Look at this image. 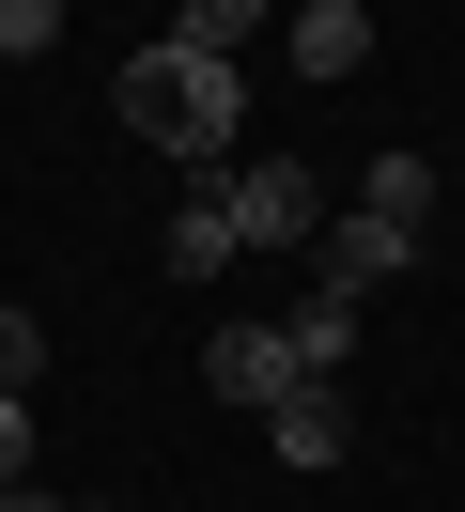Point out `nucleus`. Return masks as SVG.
Here are the masks:
<instances>
[{
	"label": "nucleus",
	"mask_w": 465,
	"mask_h": 512,
	"mask_svg": "<svg viewBox=\"0 0 465 512\" xmlns=\"http://www.w3.org/2000/svg\"><path fill=\"white\" fill-rule=\"evenodd\" d=\"M109 109H124V140H155V156L171 171H217L248 140V78L217 63V47H124V78H109Z\"/></svg>",
	"instance_id": "f257e3e1"
},
{
	"label": "nucleus",
	"mask_w": 465,
	"mask_h": 512,
	"mask_svg": "<svg viewBox=\"0 0 465 512\" xmlns=\"http://www.w3.org/2000/svg\"><path fill=\"white\" fill-rule=\"evenodd\" d=\"M217 202H233V249H310V233L341 218L310 156H248V171H217Z\"/></svg>",
	"instance_id": "f03ea898"
},
{
	"label": "nucleus",
	"mask_w": 465,
	"mask_h": 512,
	"mask_svg": "<svg viewBox=\"0 0 465 512\" xmlns=\"http://www.w3.org/2000/svg\"><path fill=\"white\" fill-rule=\"evenodd\" d=\"M310 249H326V264H310V295H357V311H372V295H388L403 264H419V233H388L372 202H341V218L310 233Z\"/></svg>",
	"instance_id": "7ed1b4c3"
},
{
	"label": "nucleus",
	"mask_w": 465,
	"mask_h": 512,
	"mask_svg": "<svg viewBox=\"0 0 465 512\" xmlns=\"http://www.w3.org/2000/svg\"><path fill=\"white\" fill-rule=\"evenodd\" d=\"M202 388H233V404H295V388H310V357H295V326H264V311H248V326H217V342H202Z\"/></svg>",
	"instance_id": "20e7f679"
},
{
	"label": "nucleus",
	"mask_w": 465,
	"mask_h": 512,
	"mask_svg": "<svg viewBox=\"0 0 465 512\" xmlns=\"http://www.w3.org/2000/svg\"><path fill=\"white\" fill-rule=\"evenodd\" d=\"M264 450H279V466H341V450H357V419H341V388H295V404H264Z\"/></svg>",
	"instance_id": "39448f33"
},
{
	"label": "nucleus",
	"mask_w": 465,
	"mask_h": 512,
	"mask_svg": "<svg viewBox=\"0 0 465 512\" xmlns=\"http://www.w3.org/2000/svg\"><path fill=\"white\" fill-rule=\"evenodd\" d=\"M155 249H171V280H217V264H233V202H217V171H186V202H171Z\"/></svg>",
	"instance_id": "423d86ee"
},
{
	"label": "nucleus",
	"mask_w": 465,
	"mask_h": 512,
	"mask_svg": "<svg viewBox=\"0 0 465 512\" xmlns=\"http://www.w3.org/2000/svg\"><path fill=\"white\" fill-rule=\"evenodd\" d=\"M372 63V0H295V78H357Z\"/></svg>",
	"instance_id": "0eeeda50"
},
{
	"label": "nucleus",
	"mask_w": 465,
	"mask_h": 512,
	"mask_svg": "<svg viewBox=\"0 0 465 512\" xmlns=\"http://www.w3.org/2000/svg\"><path fill=\"white\" fill-rule=\"evenodd\" d=\"M279 326H295L310 388H341V357H357V295H310V311H279Z\"/></svg>",
	"instance_id": "6e6552de"
},
{
	"label": "nucleus",
	"mask_w": 465,
	"mask_h": 512,
	"mask_svg": "<svg viewBox=\"0 0 465 512\" xmlns=\"http://www.w3.org/2000/svg\"><path fill=\"white\" fill-rule=\"evenodd\" d=\"M357 202H372V218H388V233H419V218H434V156H403V140H388Z\"/></svg>",
	"instance_id": "1a4fd4ad"
},
{
	"label": "nucleus",
	"mask_w": 465,
	"mask_h": 512,
	"mask_svg": "<svg viewBox=\"0 0 465 512\" xmlns=\"http://www.w3.org/2000/svg\"><path fill=\"white\" fill-rule=\"evenodd\" d=\"M248 16H279V0H171V47H217V63H233Z\"/></svg>",
	"instance_id": "9d476101"
},
{
	"label": "nucleus",
	"mask_w": 465,
	"mask_h": 512,
	"mask_svg": "<svg viewBox=\"0 0 465 512\" xmlns=\"http://www.w3.org/2000/svg\"><path fill=\"white\" fill-rule=\"evenodd\" d=\"M62 47V0H0V63H47Z\"/></svg>",
	"instance_id": "9b49d317"
},
{
	"label": "nucleus",
	"mask_w": 465,
	"mask_h": 512,
	"mask_svg": "<svg viewBox=\"0 0 465 512\" xmlns=\"http://www.w3.org/2000/svg\"><path fill=\"white\" fill-rule=\"evenodd\" d=\"M31 373H47V326H31V311H0V388H31Z\"/></svg>",
	"instance_id": "f8f14e48"
},
{
	"label": "nucleus",
	"mask_w": 465,
	"mask_h": 512,
	"mask_svg": "<svg viewBox=\"0 0 465 512\" xmlns=\"http://www.w3.org/2000/svg\"><path fill=\"white\" fill-rule=\"evenodd\" d=\"M0 481H31V388H0Z\"/></svg>",
	"instance_id": "ddd939ff"
},
{
	"label": "nucleus",
	"mask_w": 465,
	"mask_h": 512,
	"mask_svg": "<svg viewBox=\"0 0 465 512\" xmlns=\"http://www.w3.org/2000/svg\"><path fill=\"white\" fill-rule=\"evenodd\" d=\"M0 512H78V497H47V481H0Z\"/></svg>",
	"instance_id": "4468645a"
}]
</instances>
